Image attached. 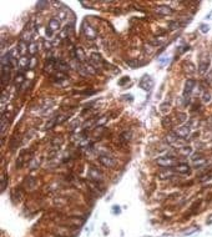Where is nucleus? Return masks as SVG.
<instances>
[{
  "instance_id": "38",
  "label": "nucleus",
  "mask_w": 212,
  "mask_h": 237,
  "mask_svg": "<svg viewBox=\"0 0 212 237\" xmlns=\"http://www.w3.org/2000/svg\"><path fill=\"white\" fill-rule=\"evenodd\" d=\"M114 213H119L120 212V209H119V206H114V210H113Z\"/></svg>"
},
{
  "instance_id": "26",
  "label": "nucleus",
  "mask_w": 212,
  "mask_h": 237,
  "mask_svg": "<svg viewBox=\"0 0 212 237\" xmlns=\"http://www.w3.org/2000/svg\"><path fill=\"white\" fill-rule=\"evenodd\" d=\"M202 101L205 102V104H207V102H210L211 101V95H210V92H205V94L202 95Z\"/></svg>"
},
{
  "instance_id": "17",
  "label": "nucleus",
  "mask_w": 212,
  "mask_h": 237,
  "mask_svg": "<svg viewBox=\"0 0 212 237\" xmlns=\"http://www.w3.org/2000/svg\"><path fill=\"white\" fill-rule=\"evenodd\" d=\"M38 51H39V44L38 43H30L29 44V54L31 56L36 55Z\"/></svg>"
},
{
  "instance_id": "25",
  "label": "nucleus",
  "mask_w": 212,
  "mask_h": 237,
  "mask_svg": "<svg viewBox=\"0 0 212 237\" xmlns=\"http://www.w3.org/2000/svg\"><path fill=\"white\" fill-rule=\"evenodd\" d=\"M63 142H64V139H63L61 136H57V137H55V139H54L53 145H54V146H56V145H59V146H60Z\"/></svg>"
},
{
  "instance_id": "31",
  "label": "nucleus",
  "mask_w": 212,
  "mask_h": 237,
  "mask_svg": "<svg viewBox=\"0 0 212 237\" xmlns=\"http://www.w3.org/2000/svg\"><path fill=\"white\" fill-rule=\"evenodd\" d=\"M80 125V121L79 120H75L70 123V130H75V126H79Z\"/></svg>"
},
{
  "instance_id": "32",
  "label": "nucleus",
  "mask_w": 212,
  "mask_h": 237,
  "mask_svg": "<svg viewBox=\"0 0 212 237\" xmlns=\"http://www.w3.org/2000/svg\"><path fill=\"white\" fill-rule=\"evenodd\" d=\"M200 30H201L202 33H208L210 26H208V25H206V24H202V25H201V28H200Z\"/></svg>"
},
{
  "instance_id": "21",
  "label": "nucleus",
  "mask_w": 212,
  "mask_h": 237,
  "mask_svg": "<svg viewBox=\"0 0 212 237\" xmlns=\"http://www.w3.org/2000/svg\"><path fill=\"white\" fill-rule=\"evenodd\" d=\"M176 140H177V136H176L175 132H170L168 135H167V137H166V141H167L168 143H174Z\"/></svg>"
},
{
  "instance_id": "9",
  "label": "nucleus",
  "mask_w": 212,
  "mask_h": 237,
  "mask_svg": "<svg viewBox=\"0 0 212 237\" xmlns=\"http://www.w3.org/2000/svg\"><path fill=\"white\" fill-rule=\"evenodd\" d=\"M156 12L160 15H171V14L174 13V10L171 9L170 6H167V5H158L156 8Z\"/></svg>"
},
{
  "instance_id": "6",
  "label": "nucleus",
  "mask_w": 212,
  "mask_h": 237,
  "mask_svg": "<svg viewBox=\"0 0 212 237\" xmlns=\"http://www.w3.org/2000/svg\"><path fill=\"white\" fill-rule=\"evenodd\" d=\"M174 132L176 133V136H177V137H182V139H185L186 136H188V135H190V132H191V126H190V125L180 126V127H178V129H176Z\"/></svg>"
},
{
  "instance_id": "27",
  "label": "nucleus",
  "mask_w": 212,
  "mask_h": 237,
  "mask_svg": "<svg viewBox=\"0 0 212 237\" xmlns=\"http://www.w3.org/2000/svg\"><path fill=\"white\" fill-rule=\"evenodd\" d=\"M47 5H49V3H47V2H39V3L36 4V6H38V9H39V10L45 9V6H47Z\"/></svg>"
},
{
  "instance_id": "37",
  "label": "nucleus",
  "mask_w": 212,
  "mask_h": 237,
  "mask_svg": "<svg viewBox=\"0 0 212 237\" xmlns=\"http://www.w3.org/2000/svg\"><path fill=\"white\" fill-rule=\"evenodd\" d=\"M59 16H60V19H65V18H66V13H65V12H60Z\"/></svg>"
},
{
  "instance_id": "11",
  "label": "nucleus",
  "mask_w": 212,
  "mask_h": 237,
  "mask_svg": "<svg viewBox=\"0 0 212 237\" xmlns=\"http://www.w3.org/2000/svg\"><path fill=\"white\" fill-rule=\"evenodd\" d=\"M18 51H19V55H21V56H26V53L29 51V45L26 43H24V41L20 40V43L18 44Z\"/></svg>"
},
{
  "instance_id": "3",
  "label": "nucleus",
  "mask_w": 212,
  "mask_h": 237,
  "mask_svg": "<svg viewBox=\"0 0 212 237\" xmlns=\"http://www.w3.org/2000/svg\"><path fill=\"white\" fill-rule=\"evenodd\" d=\"M195 85H196V82L192 79H190V80H187L185 82V89H184V100H185V102H187L190 95L192 94V91L195 89Z\"/></svg>"
},
{
  "instance_id": "28",
  "label": "nucleus",
  "mask_w": 212,
  "mask_h": 237,
  "mask_svg": "<svg viewBox=\"0 0 212 237\" xmlns=\"http://www.w3.org/2000/svg\"><path fill=\"white\" fill-rule=\"evenodd\" d=\"M67 120V115H61V116H57V125H60V123H63Z\"/></svg>"
},
{
  "instance_id": "24",
  "label": "nucleus",
  "mask_w": 212,
  "mask_h": 237,
  "mask_svg": "<svg viewBox=\"0 0 212 237\" xmlns=\"http://www.w3.org/2000/svg\"><path fill=\"white\" fill-rule=\"evenodd\" d=\"M6 185H8V176L4 173L3 177H2V191H4L6 189Z\"/></svg>"
},
{
  "instance_id": "33",
  "label": "nucleus",
  "mask_w": 212,
  "mask_h": 237,
  "mask_svg": "<svg viewBox=\"0 0 212 237\" xmlns=\"http://www.w3.org/2000/svg\"><path fill=\"white\" fill-rule=\"evenodd\" d=\"M8 100V92H6V90H4L3 91V94H2V104L4 105V102Z\"/></svg>"
},
{
  "instance_id": "13",
  "label": "nucleus",
  "mask_w": 212,
  "mask_h": 237,
  "mask_svg": "<svg viewBox=\"0 0 212 237\" xmlns=\"http://www.w3.org/2000/svg\"><path fill=\"white\" fill-rule=\"evenodd\" d=\"M175 169H176V171H177L178 173H184V175L191 172V167L188 166L187 163H178Z\"/></svg>"
},
{
  "instance_id": "18",
  "label": "nucleus",
  "mask_w": 212,
  "mask_h": 237,
  "mask_svg": "<svg viewBox=\"0 0 212 237\" xmlns=\"http://www.w3.org/2000/svg\"><path fill=\"white\" fill-rule=\"evenodd\" d=\"M24 185H25V186H29L30 189H34V187L36 186V180H35L34 177H31V176H29V177H26V180L24 181Z\"/></svg>"
},
{
  "instance_id": "10",
  "label": "nucleus",
  "mask_w": 212,
  "mask_h": 237,
  "mask_svg": "<svg viewBox=\"0 0 212 237\" xmlns=\"http://www.w3.org/2000/svg\"><path fill=\"white\" fill-rule=\"evenodd\" d=\"M9 122H10V119L6 117L5 115V112L4 114H2V120H0V132H2V135H4V132L6 130V127H9Z\"/></svg>"
},
{
  "instance_id": "23",
  "label": "nucleus",
  "mask_w": 212,
  "mask_h": 237,
  "mask_svg": "<svg viewBox=\"0 0 212 237\" xmlns=\"http://www.w3.org/2000/svg\"><path fill=\"white\" fill-rule=\"evenodd\" d=\"M180 153H182V155H191L192 153V149H191L190 146H184V147H181L180 150Z\"/></svg>"
},
{
  "instance_id": "5",
  "label": "nucleus",
  "mask_w": 212,
  "mask_h": 237,
  "mask_svg": "<svg viewBox=\"0 0 212 237\" xmlns=\"http://www.w3.org/2000/svg\"><path fill=\"white\" fill-rule=\"evenodd\" d=\"M140 87L146 90V91H150L154 87V79L150 75H144V77L140 81Z\"/></svg>"
},
{
  "instance_id": "30",
  "label": "nucleus",
  "mask_w": 212,
  "mask_h": 237,
  "mask_svg": "<svg viewBox=\"0 0 212 237\" xmlns=\"http://www.w3.org/2000/svg\"><path fill=\"white\" fill-rule=\"evenodd\" d=\"M178 26H180L178 21H171V23H170V25H168V28H170L171 30H175V29H177Z\"/></svg>"
},
{
  "instance_id": "7",
  "label": "nucleus",
  "mask_w": 212,
  "mask_h": 237,
  "mask_svg": "<svg viewBox=\"0 0 212 237\" xmlns=\"http://www.w3.org/2000/svg\"><path fill=\"white\" fill-rule=\"evenodd\" d=\"M99 160H100V162H101L104 166H106V167H114L115 165H116L115 159L111 157V156H109V155H101V156L99 157Z\"/></svg>"
},
{
  "instance_id": "35",
  "label": "nucleus",
  "mask_w": 212,
  "mask_h": 237,
  "mask_svg": "<svg viewBox=\"0 0 212 237\" xmlns=\"http://www.w3.org/2000/svg\"><path fill=\"white\" fill-rule=\"evenodd\" d=\"M53 34H54L53 30L50 29V28H47V29H46V36H47V38H51V36H53Z\"/></svg>"
},
{
  "instance_id": "19",
  "label": "nucleus",
  "mask_w": 212,
  "mask_h": 237,
  "mask_svg": "<svg viewBox=\"0 0 212 237\" xmlns=\"http://www.w3.org/2000/svg\"><path fill=\"white\" fill-rule=\"evenodd\" d=\"M24 80H25V77H24V74H18L16 76H15V79H14V84H15V86H20L24 82Z\"/></svg>"
},
{
  "instance_id": "36",
  "label": "nucleus",
  "mask_w": 212,
  "mask_h": 237,
  "mask_svg": "<svg viewBox=\"0 0 212 237\" xmlns=\"http://www.w3.org/2000/svg\"><path fill=\"white\" fill-rule=\"evenodd\" d=\"M129 80H130V79H129V77H127V76H125V77H124V79H121V80H120V81H119V85H124V84H125V82H127V81H129Z\"/></svg>"
},
{
  "instance_id": "8",
  "label": "nucleus",
  "mask_w": 212,
  "mask_h": 237,
  "mask_svg": "<svg viewBox=\"0 0 212 237\" xmlns=\"http://www.w3.org/2000/svg\"><path fill=\"white\" fill-rule=\"evenodd\" d=\"M210 66V59L208 58H201L200 60V64H198V71L201 74H205L207 69Z\"/></svg>"
},
{
  "instance_id": "4",
  "label": "nucleus",
  "mask_w": 212,
  "mask_h": 237,
  "mask_svg": "<svg viewBox=\"0 0 212 237\" xmlns=\"http://www.w3.org/2000/svg\"><path fill=\"white\" fill-rule=\"evenodd\" d=\"M81 30H83V33H84V35L87 38V39H95L96 38V31L93 29V26L90 25V24H87V21H84L83 23V25H81Z\"/></svg>"
},
{
  "instance_id": "20",
  "label": "nucleus",
  "mask_w": 212,
  "mask_h": 237,
  "mask_svg": "<svg viewBox=\"0 0 212 237\" xmlns=\"http://www.w3.org/2000/svg\"><path fill=\"white\" fill-rule=\"evenodd\" d=\"M20 38H21V41H24V43H29V41L30 40H31V34H30L29 31H28V29H25L24 30V33L21 34V36H20Z\"/></svg>"
},
{
  "instance_id": "22",
  "label": "nucleus",
  "mask_w": 212,
  "mask_h": 237,
  "mask_svg": "<svg viewBox=\"0 0 212 237\" xmlns=\"http://www.w3.org/2000/svg\"><path fill=\"white\" fill-rule=\"evenodd\" d=\"M55 125H57V116H55V117H53L51 120H50L47 123H46V129H53Z\"/></svg>"
},
{
  "instance_id": "29",
  "label": "nucleus",
  "mask_w": 212,
  "mask_h": 237,
  "mask_svg": "<svg viewBox=\"0 0 212 237\" xmlns=\"http://www.w3.org/2000/svg\"><path fill=\"white\" fill-rule=\"evenodd\" d=\"M39 165H40V160H39V159H35L31 163H30V169H36Z\"/></svg>"
},
{
  "instance_id": "14",
  "label": "nucleus",
  "mask_w": 212,
  "mask_h": 237,
  "mask_svg": "<svg viewBox=\"0 0 212 237\" xmlns=\"http://www.w3.org/2000/svg\"><path fill=\"white\" fill-rule=\"evenodd\" d=\"M47 28H50L53 30V31H56V30H60V20L56 19V18H53V19H50V21H49V25Z\"/></svg>"
},
{
  "instance_id": "34",
  "label": "nucleus",
  "mask_w": 212,
  "mask_h": 237,
  "mask_svg": "<svg viewBox=\"0 0 212 237\" xmlns=\"http://www.w3.org/2000/svg\"><path fill=\"white\" fill-rule=\"evenodd\" d=\"M44 48H45L46 50H50V49L53 48V44L49 43V41H44Z\"/></svg>"
},
{
  "instance_id": "1",
  "label": "nucleus",
  "mask_w": 212,
  "mask_h": 237,
  "mask_svg": "<svg viewBox=\"0 0 212 237\" xmlns=\"http://www.w3.org/2000/svg\"><path fill=\"white\" fill-rule=\"evenodd\" d=\"M156 163L161 167H165V169H171L174 167L175 165H177V161L175 157H158L156 160Z\"/></svg>"
},
{
  "instance_id": "2",
  "label": "nucleus",
  "mask_w": 212,
  "mask_h": 237,
  "mask_svg": "<svg viewBox=\"0 0 212 237\" xmlns=\"http://www.w3.org/2000/svg\"><path fill=\"white\" fill-rule=\"evenodd\" d=\"M87 177L91 180V181H94V182H101L104 180V175H103V172L100 171L99 169H96V167H90L89 171H87Z\"/></svg>"
},
{
  "instance_id": "12",
  "label": "nucleus",
  "mask_w": 212,
  "mask_h": 237,
  "mask_svg": "<svg viewBox=\"0 0 212 237\" xmlns=\"http://www.w3.org/2000/svg\"><path fill=\"white\" fill-rule=\"evenodd\" d=\"M75 55H76V59L79 60V63H85L86 61V55L84 53L83 48H80V46L75 48Z\"/></svg>"
},
{
  "instance_id": "15",
  "label": "nucleus",
  "mask_w": 212,
  "mask_h": 237,
  "mask_svg": "<svg viewBox=\"0 0 212 237\" xmlns=\"http://www.w3.org/2000/svg\"><path fill=\"white\" fill-rule=\"evenodd\" d=\"M157 176H158V179H161V180L170 179V177H172V176H174V171H172V170H168V169H166L165 171H160Z\"/></svg>"
},
{
  "instance_id": "16",
  "label": "nucleus",
  "mask_w": 212,
  "mask_h": 237,
  "mask_svg": "<svg viewBox=\"0 0 212 237\" xmlns=\"http://www.w3.org/2000/svg\"><path fill=\"white\" fill-rule=\"evenodd\" d=\"M19 66L21 69H28L30 67V58L28 56H21L19 59Z\"/></svg>"
}]
</instances>
